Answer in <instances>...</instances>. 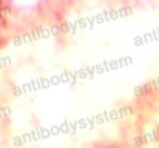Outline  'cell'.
<instances>
[]
</instances>
